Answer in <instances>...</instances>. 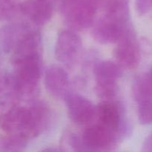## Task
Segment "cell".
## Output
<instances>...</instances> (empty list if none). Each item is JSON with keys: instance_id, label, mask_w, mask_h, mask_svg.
I'll list each match as a JSON object with an SVG mask.
<instances>
[{"instance_id": "obj_4", "label": "cell", "mask_w": 152, "mask_h": 152, "mask_svg": "<svg viewBox=\"0 0 152 152\" xmlns=\"http://www.w3.org/2000/svg\"><path fill=\"white\" fill-rule=\"evenodd\" d=\"M96 9L86 0H63L61 14L65 23L76 31L92 26Z\"/></svg>"}, {"instance_id": "obj_13", "label": "cell", "mask_w": 152, "mask_h": 152, "mask_svg": "<svg viewBox=\"0 0 152 152\" xmlns=\"http://www.w3.org/2000/svg\"><path fill=\"white\" fill-rule=\"evenodd\" d=\"M32 28L25 22H15L5 25L1 31L2 50L6 53H12Z\"/></svg>"}, {"instance_id": "obj_21", "label": "cell", "mask_w": 152, "mask_h": 152, "mask_svg": "<svg viewBox=\"0 0 152 152\" xmlns=\"http://www.w3.org/2000/svg\"><path fill=\"white\" fill-rule=\"evenodd\" d=\"M142 151H152V132L144 140Z\"/></svg>"}, {"instance_id": "obj_11", "label": "cell", "mask_w": 152, "mask_h": 152, "mask_svg": "<svg viewBox=\"0 0 152 152\" xmlns=\"http://www.w3.org/2000/svg\"><path fill=\"white\" fill-rule=\"evenodd\" d=\"M70 80L66 71L60 66L50 65L45 73V86L54 97L65 99L69 93Z\"/></svg>"}, {"instance_id": "obj_9", "label": "cell", "mask_w": 152, "mask_h": 152, "mask_svg": "<svg viewBox=\"0 0 152 152\" xmlns=\"http://www.w3.org/2000/svg\"><path fill=\"white\" fill-rule=\"evenodd\" d=\"M65 99L68 116L77 124H88L96 117V108L90 100L83 96L69 92Z\"/></svg>"}, {"instance_id": "obj_15", "label": "cell", "mask_w": 152, "mask_h": 152, "mask_svg": "<svg viewBox=\"0 0 152 152\" xmlns=\"http://www.w3.org/2000/svg\"><path fill=\"white\" fill-rule=\"evenodd\" d=\"M132 93L137 102L152 99V66L146 73L135 80Z\"/></svg>"}, {"instance_id": "obj_5", "label": "cell", "mask_w": 152, "mask_h": 152, "mask_svg": "<svg viewBox=\"0 0 152 152\" xmlns=\"http://www.w3.org/2000/svg\"><path fill=\"white\" fill-rule=\"evenodd\" d=\"M96 108V117H98L99 123L112 131L120 138L129 132V126L121 104L113 99H105Z\"/></svg>"}, {"instance_id": "obj_10", "label": "cell", "mask_w": 152, "mask_h": 152, "mask_svg": "<svg viewBox=\"0 0 152 152\" xmlns=\"http://www.w3.org/2000/svg\"><path fill=\"white\" fill-rule=\"evenodd\" d=\"M129 25L112 20L104 15L95 22L91 30V35L94 40L101 44H111L120 39Z\"/></svg>"}, {"instance_id": "obj_22", "label": "cell", "mask_w": 152, "mask_h": 152, "mask_svg": "<svg viewBox=\"0 0 152 152\" xmlns=\"http://www.w3.org/2000/svg\"><path fill=\"white\" fill-rule=\"evenodd\" d=\"M90 4L97 10L104 2V0H86Z\"/></svg>"}, {"instance_id": "obj_18", "label": "cell", "mask_w": 152, "mask_h": 152, "mask_svg": "<svg viewBox=\"0 0 152 152\" xmlns=\"http://www.w3.org/2000/svg\"><path fill=\"white\" fill-rule=\"evenodd\" d=\"M64 144L65 146L71 148L73 151H84L81 137L77 136L76 134L68 133L64 137Z\"/></svg>"}, {"instance_id": "obj_16", "label": "cell", "mask_w": 152, "mask_h": 152, "mask_svg": "<svg viewBox=\"0 0 152 152\" xmlns=\"http://www.w3.org/2000/svg\"><path fill=\"white\" fill-rule=\"evenodd\" d=\"M28 140L22 136L8 134V136L0 138V151H22L25 149Z\"/></svg>"}, {"instance_id": "obj_23", "label": "cell", "mask_w": 152, "mask_h": 152, "mask_svg": "<svg viewBox=\"0 0 152 152\" xmlns=\"http://www.w3.org/2000/svg\"><path fill=\"white\" fill-rule=\"evenodd\" d=\"M1 64H2V59H1V54H0V68H1Z\"/></svg>"}, {"instance_id": "obj_6", "label": "cell", "mask_w": 152, "mask_h": 152, "mask_svg": "<svg viewBox=\"0 0 152 152\" xmlns=\"http://www.w3.org/2000/svg\"><path fill=\"white\" fill-rule=\"evenodd\" d=\"M81 139L84 151H102L112 149L120 137L109 129L98 123L87 128Z\"/></svg>"}, {"instance_id": "obj_12", "label": "cell", "mask_w": 152, "mask_h": 152, "mask_svg": "<svg viewBox=\"0 0 152 152\" xmlns=\"http://www.w3.org/2000/svg\"><path fill=\"white\" fill-rule=\"evenodd\" d=\"M19 7L22 14L37 25L46 24L53 15V3L45 0H26Z\"/></svg>"}, {"instance_id": "obj_1", "label": "cell", "mask_w": 152, "mask_h": 152, "mask_svg": "<svg viewBox=\"0 0 152 152\" xmlns=\"http://www.w3.org/2000/svg\"><path fill=\"white\" fill-rule=\"evenodd\" d=\"M50 117L49 108L42 102L28 108L15 105L4 114L1 127L7 134L19 135L29 140L48 127Z\"/></svg>"}, {"instance_id": "obj_14", "label": "cell", "mask_w": 152, "mask_h": 152, "mask_svg": "<svg viewBox=\"0 0 152 152\" xmlns=\"http://www.w3.org/2000/svg\"><path fill=\"white\" fill-rule=\"evenodd\" d=\"M105 16L123 25H129L130 19L129 0H106Z\"/></svg>"}, {"instance_id": "obj_2", "label": "cell", "mask_w": 152, "mask_h": 152, "mask_svg": "<svg viewBox=\"0 0 152 152\" xmlns=\"http://www.w3.org/2000/svg\"><path fill=\"white\" fill-rule=\"evenodd\" d=\"M14 71L8 74V88L16 92L19 99H34L39 92L42 60L39 53L13 59Z\"/></svg>"}, {"instance_id": "obj_7", "label": "cell", "mask_w": 152, "mask_h": 152, "mask_svg": "<svg viewBox=\"0 0 152 152\" xmlns=\"http://www.w3.org/2000/svg\"><path fill=\"white\" fill-rule=\"evenodd\" d=\"M116 59L122 68L132 70L139 65L140 49L134 30L129 26L117 42L114 50Z\"/></svg>"}, {"instance_id": "obj_25", "label": "cell", "mask_w": 152, "mask_h": 152, "mask_svg": "<svg viewBox=\"0 0 152 152\" xmlns=\"http://www.w3.org/2000/svg\"><path fill=\"white\" fill-rule=\"evenodd\" d=\"M1 116H0V120H1Z\"/></svg>"}, {"instance_id": "obj_17", "label": "cell", "mask_w": 152, "mask_h": 152, "mask_svg": "<svg viewBox=\"0 0 152 152\" xmlns=\"http://www.w3.org/2000/svg\"><path fill=\"white\" fill-rule=\"evenodd\" d=\"M138 119L140 124H152V99L138 102Z\"/></svg>"}, {"instance_id": "obj_24", "label": "cell", "mask_w": 152, "mask_h": 152, "mask_svg": "<svg viewBox=\"0 0 152 152\" xmlns=\"http://www.w3.org/2000/svg\"><path fill=\"white\" fill-rule=\"evenodd\" d=\"M45 1H49V2H51V3H53V1H54V0H45Z\"/></svg>"}, {"instance_id": "obj_8", "label": "cell", "mask_w": 152, "mask_h": 152, "mask_svg": "<svg viewBox=\"0 0 152 152\" xmlns=\"http://www.w3.org/2000/svg\"><path fill=\"white\" fill-rule=\"evenodd\" d=\"M81 50V39L74 31L65 30L59 33L55 46V56L59 62L72 67L78 60Z\"/></svg>"}, {"instance_id": "obj_20", "label": "cell", "mask_w": 152, "mask_h": 152, "mask_svg": "<svg viewBox=\"0 0 152 152\" xmlns=\"http://www.w3.org/2000/svg\"><path fill=\"white\" fill-rule=\"evenodd\" d=\"M8 74H4L0 70V94L2 93L7 88H8Z\"/></svg>"}, {"instance_id": "obj_19", "label": "cell", "mask_w": 152, "mask_h": 152, "mask_svg": "<svg viewBox=\"0 0 152 152\" xmlns=\"http://www.w3.org/2000/svg\"><path fill=\"white\" fill-rule=\"evenodd\" d=\"M135 8L138 14L145 15L152 8V0H135Z\"/></svg>"}, {"instance_id": "obj_3", "label": "cell", "mask_w": 152, "mask_h": 152, "mask_svg": "<svg viewBox=\"0 0 152 152\" xmlns=\"http://www.w3.org/2000/svg\"><path fill=\"white\" fill-rule=\"evenodd\" d=\"M94 74L97 96L103 100L114 99L117 94V82L123 76V68L111 61H101L95 64Z\"/></svg>"}]
</instances>
